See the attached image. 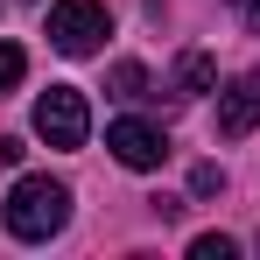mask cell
<instances>
[{
    "instance_id": "obj_1",
    "label": "cell",
    "mask_w": 260,
    "mask_h": 260,
    "mask_svg": "<svg viewBox=\"0 0 260 260\" xmlns=\"http://www.w3.org/2000/svg\"><path fill=\"white\" fill-rule=\"evenodd\" d=\"M7 232L14 239H28V246H43V239H56L63 225H71V190L56 183V176H21L14 190H7Z\"/></svg>"
},
{
    "instance_id": "obj_2",
    "label": "cell",
    "mask_w": 260,
    "mask_h": 260,
    "mask_svg": "<svg viewBox=\"0 0 260 260\" xmlns=\"http://www.w3.org/2000/svg\"><path fill=\"white\" fill-rule=\"evenodd\" d=\"M113 36V14L99 7V0H56L49 7V49H63V56H99Z\"/></svg>"
},
{
    "instance_id": "obj_3",
    "label": "cell",
    "mask_w": 260,
    "mask_h": 260,
    "mask_svg": "<svg viewBox=\"0 0 260 260\" xmlns=\"http://www.w3.org/2000/svg\"><path fill=\"white\" fill-rule=\"evenodd\" d=\"M36 134H43L49 148H85L91 134V106L78 85H49L43 99H36Z\"/></svg>"
},
{
    "instance_id": "obj_5",
    "label": "cell",
    "mask_w": 260,
    "mask_h": 260,
    "mask_svg": "<svg viewBox=\"0 0 260 260\" xmlns=\"http://www.w3.org/2000/svg\"><path fill=\"white\" fill-rule=\"evenodd\" d=\"M253 127H260V71H246V78H232L218 91V134L225 141H246Z\"/></svg>"
},
{
    "instance_id": "obj_10",
    "label": "cell",
    "mask_w": 260,
    "mask_h": 260,
    "mask_svg": "<svg viewBox=\"0 0 260 260\" xmlns=\"http://www.w3.org/2000/svg\"><path fill=\"white\" fill-rule=\"evenodd\" d=\"M190 190H197V197H211V190H225V176H218V162H197V169H190Z\"/></svg>"
},
{
    "instance_id": "obj_11",
    "label": "cell",
    "mask_w": 260,
    "mask_h": 260,
    "mask_svg": "<svg viewBox=\"0 0 260 260\" xmlns=\"http://www.w3.org/2000/svg\"><path fill=\"white\" fill-rule=\"evenodd\" d=\"M239 7H260V0H239Z\"/></svg>"
},
{
    "instance_id": "obj_8",
    "label": "cell",
    "mask_w": 260,
    "mask_h": 260,
    "mask_svg": "<svg viewBox=\"0 0 260 260\" xmlns=\"http://www.w3.org/2000/svg\"><path fill=\"white\" fill-rule=\"evenodd\" d=\"M21 78H28V49H21V43H0V99L21 85Z\"/></svg>"
},
{
    "instance_id": "obj_4",
    "label": "cell",
    "mask_w": 260,
    "mask_h": 260,
    "mask_svg": "<svg viewBox=\"0 0 260 260\" xmlns=\"http://www.w3.org/2000/svg\"><path fill=\"white\" fill-rule=\"evenodd\" d=\"M106 148H113L120 169H162L169 162V134L155 127V120H113L106 127Z\"/></svg>"
},
{
    "instance_id": "obj_6",
    "label": "cell",
    "mask_w": 260,
    "mask_h": 260,
    "mask_svg": "<svg viewBox=\"0 0 260 260\" xmlns=\"http://www.w3.org/2000/svg\"><path fill=\"white\" fill-rule=\"evenodd\" d=\"M211 56H204V49H183V56H176V78H169V91L176 99H204V91H211Z\"/></svg>"
},
{
    "instance_id": "obj_9",
    "label": "cell",
    "mask_w": 260,
    "mask_h": 260,
    "mask_svg": "<svg viewBox=\"0 0 260 260\" xmlns=\"http://www.w3.org/2000/svg\"><path fill=\"white\" fill-rule=\"evenodd\" d=\"M239 246L225 239V232H204V239H190V260H232Z\"/></svg>"
},
{
    "instance_id": "obj_7",
    "label": "cell",
    "mask_w": 260,
    "mask_h": 260,
    "mask_svg": "<svg viewBox=\"0 0 260 260\" xmlns=\"http://www.w3.org/2000/svg\"><path fill=\"white\" fill-rule=\"evenodd\" d=\"M106 91H113V99H148V71H141V63H113V71H106Z\"/></svg>"
}]
</instances>
